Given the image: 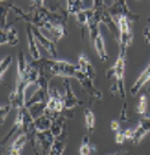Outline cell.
I'll return each mask as SVG.
<instances>
[{
    "label": "cell",
    "instance_id": "obj_1",
    "mask_svg": "<svg viewBox=\"0 0 150 155\" xmlns=\"http://www.w3.org/2000/svg\"><path fill=\"white\" fill-rule=\"evenodd\" d=\"M33 61V60H32ZM37 66L42 68L43 70L51 75V76H64V78H75V79L79 81V84L82 85L83 90L85 93H90L94 90V84L93 80H90L88 76H85L82 71L78 65H74L71 62L68 61H61V60H56V59H41L33 61Z\"/></svg>",
    "mask_w": 150,
    "mask_h": 155
},
{
    "label": "cell",
    "instance_id": "obj_2",
    "mask_svg": "<svg viewBox=\"0 0 150 155\" xmlns=\"http://www.w3.org/2000/svg\"><path fill=\"white\" fill-rule=\"evenodd\" d=\"M125 66H126V54L120 52L115 65L107 71V76H108V79H113V83L111 84V93L112 94L118 93L122 99L121 120L128 121L127 104H126V90H125Z\"/></svg>",
    "mask_w": 150,
    "mask_h": 155
},
{
    "label": "cell",
    "instance_id": "obj_3",
    "mask_svg": "<svg viewBox=\"0 0 150 155\" xmlns=\"http://www.w3.org/2000/svg\"><path fill=\"white\" fill-rule=\"evenodd\" d=\"M22 113V118H23V124H22V130L23 132L27 135L28 141L32 145V149L35 150V154L38 155V150H37V127L35 124V117L32 116L29 108L27 107H22L17 109Z\"/></svg>",
    "mask_w": 150,
    "mask_h": 155
},
{
    "label": "cell",
    "instance_id": "obj_4",
    "mask_svg": "<svg viewBox=\"0 0 150 155\" xmlns=\"http://www.w3.org/2000/svg\"><path fill=\"white\" fill-rule=\"evenodd\" d=\"M117 25H118L120 36H118V42H120V52H125L127 48L131 46L132 40H134V33L131 29V21L125 17L117 18Z\"/></svg>",
    "mask_w": 150,
    "mask_h": 155
},
{
    "label": "cell",
    "instance_id": "obj_5",
    "mask_svg": "<svg viewBox=\"0 0 150 155\" xmlns=\"http://www.w3.org/2000/svg\"><path fill=\"white\" fill-rule=\"evenodd\" d=\"M108 12H109V14L116 19L120 17H125V18L130 19L131 22H135L139 19V14L131 12L127 6V0H115L113 4L108 5Z\"/></svg>",
    "mask_w": 150,
    "mask_h": 155
},
{
    "label": "cell",
    "instance_id": "obj_6",
    "mask_svg": "<svg viewBox=\"0 0 150 155\" xmlns=\"http://www.w3.org/2000/svg\"><path fill=\"white\" fill-rule=\"evenodd\" d=\"M64 111H65L64 97L57 90V88L50 87V89H48V101H47L46 111L45 112H48L51 114H54V113H61Z\"/></svg>",
    "mask_w": 150,
    "mask_h": 155
},
{
    "label": "cell",
    "instance_id": "obj_7",
    "mask_svg": "<svg viewBox=\"0 0 150 155\" xmlns=\"http://www.w3.org/2000/svg\"><path fill=\"white\" fill-rule=\"evenodd\" d=\"M32 31H33V35L36 37V40L38 42L40 46H42L47 52L52 56V59H56L57 57V47H56V41L55 40H50L48 37L45 36L42 32L40 31V28L32 25Z\"/></svg>",
    "mask_w": 150,
    "mask_h": 155
},
{
    "label": "cell",
    "instance_id": "obj_8",
    "mask_svg": "<svg viewBox=\"0 0 150 155\" xmlns=\"http://www.w3.org/2000/svg\"><path fill=\"white\" fill-rule=\"evenodd\" d=\"M148 132H150V117L149 116H142L139 121L138 126H136V128L132 130L130 141H131L134 145H138V144H140V141L144 139V136Z\"/></svg>",
    "mask_w": 150,
    "mask_h": 155
},
{
    "label": "cell",
    "instance_id": "obj_9",
    "mask_svg": "<svg viewBox=\"0 0 150 155\" xmlns=\"http://www.w3.org/2000/svg\"><path fill=\"white\" fill-rule=\"evenodd\" d=\"M64 87H65V95H64V107H65V111H71V109L78 107V106H82L83 104V101L79 99L74 94L68 78H66V79H64Z\"/></svg>",
    "mask_w": 150,
    "mask_h": 155
},
{
    "label": "cell",
    "instance_id": "obj_10",
    "mask_svg": "<svg viewBox=\"0 0 150 155\" xmlns=\"http://www.w3.org/2000/svg\"><path fill=\"white\" fill-rule=\"evenodd\" d=\"M55 139L56 137L54 136V134L51 132V130L37 132V143L40 144V147H41L43 155H48L52 145L55 143Z\"/></svg>",
    "mask_w": 150,
    "mask_h": 155
},
{
    "label": "cell",
    "instance_id": "obj_11",
    "mask_svg": "<svg viewBox=\"0 0 150 155\" xmlns=\"http://www.w3.org/2000/svg\"><path fill=\"white\" fill-rule=\"evenodd\" d=\"M27 41H28V50H29V55L33 61H37L41 59V54H40V48H38V42L36 40V37L32 31V24H28L27 28Z\"/></svg>",
    "mask_w": 150,
    "mask_h": 155
},
{
    "label": "cell",
    "instance_id": "obj_12",
    "mask_svg": "<svg viewBox=\"0 0 150 155\" xmlns=\"http://www.w3.org/2000/svg\"><path fill=\"white\" fill-rule=\"evenodd\" d=\"M0 43L2 45H10V46H17L19 43L18 32L14 27H6L5 29H2V38H0Z\"/></svg>",
    "mask_w": 150,
    "mask_h": 155
},
{
    "label": "cell",
    "instance_id": "obj_13",
    "mask_svg": "<svg viewBox=\"0 0 150 155\" xmlns=\"http://www.w3.org/2000/svg\"><path fill=\"white\" fill-rule=\"evenodd\" d=\"M78 66H79L80 69V71L88 76L90 80H94V78H95V70L93 68V64L89 61V59L87 57L85 54H82L79 56V60H78Z\"/></svg>",
    "mask_w": 150,
    "mask_h": 155
},
{
    "label": "cell",
    "instance_id": "obj_14",
    "mask_svg": "<svg viewBox=\"0 0 150 155\" xmlns=\"http://www.w3.org/2000/svg\"><path fill=\"white\" fill-rule=\"evenodd\" d=\"M149 80H150V62H149V65L145 68L144 71L139 75V78L136 79V81L132 84L131 89H130V93H131L132 95H136L141 90V88H144V85Z\"/></svg>",
    "mask_w": 150,
    "mask_h": 155
},
{
    "label": "cell",
    "instance_id": "obj_15",
    "mask_svg": "<svg viewBox=\"0 0 150 155\" xmlns=\"http://www.w3.org/2000/svg\"><path fill=\"white\" fill-rule=\"evenodd\" d=\"M65 122H66V116L61 113H54V121H52L51 132L55 137H58L65 132Z\"/></svg>",
    "mask_w": 150,
    "mask_h": 155
},
{
    "label": "cell",
    "instance_id": "obj_16",
    "mask_svg": "<svg viewBox=\"0 0 150 155\" xmlns=\"http://www.w3.org/2000/svg\"><path fill=\"white\" fill-rule=\"evenodd\" d=\"M52 121H54V114L48 112H45L41 116L35 118V124L37 127V131H47L51 130L52 127Z\"/></svg>",
    "mask_w": 150,
    "mask_h": 155
},
{
    "label": "cell",
    "instance_id": "obj_17",
    "mask_svg": "<svg viewBox=\"0 0 150 155\" xmlns=\"http://www.w3.org/2000/svg\"><path fill=\"white\" fill-rule=\"evenodd\" d=\"M65 146H66V131L55 139V143L52 145L48 155H62V153L65 150Z\"/></svg>",
    "mask_w": 150,
    "mask_h": 155
},
{
    "label": "cell",
    "instance_id": "obj_18",
    "mask_svg": "<svg viewBox=\"0 0 150 155\" xmlns=\"http://www.w3.org/2000/svg\"><path fill=\"white\" fill-rule=\"evenodd\" d=\"M93 45H94V48H95V52L97 55L99 56L101 61L106 62L108 60V54H107V50H106V46H104V41H103V37L102 35H99L98 37L94 38V41H92Z\"/></svg>",
    "mask_w": 150,
    "mask_h": 155
},
{
    "label": "cell",
    "instance_id": "obj_19",
    "mask_svg": "<svg viewBox=\"0 0 150 155\" xmlns=\"http://www.w3.org/2000/svg\"><path fill=\"white\" fill-rule=\"evenodd\" d=\"M84 0H66V10L69 14L76 15L79 12L84 10Z\"/></svg>",
    "mask_w": 150,
    "mask_h": 155
},
{
    "label": "cell",
    "instance_id": "obj_20",
    "mask_svg": "<svg viewBox=\"0 0 150 155\" xmlns=\"http://www.w3.org/2000/svg\"><path fill=\"white\" fill-rule=\"evenodd\" d=\"M84 121H85V126L88 128V132H93L94 131V126H95V117L94 113L90 109H85L84 111Z\"/></svg>",
    "mask_w": 150,
    "mask_h": 155
},
{
    "label": "cell",
    "instance_id": "obj_21",
    "mask_svg": "<svg viewBox=\"0 0 150 155\" xmlns=\"http://www.w3.org/2000/svg\"><path fill=\"white\" fill-rule=\"evenodd\" d=\"M131 134H132V130L131 128H126V130H118L116 131V136H115V141L117 144H123L126 140H130L131 137Z\"/></svg>",
    "mask_w": 150,
    "mask_h": 155
},
{
    "label": "cell",
    "instance_id": "obj_22",
    "mask_svg": "<svg viewBox=\"0 0 150 155\" xmlns=\"http://www.w3.org/2000/svg\"><path fill=\"white\" fill-rule=\"evenodd\" d=\"M90 13H92V9H84V10L78 13V14L75 15L78 23H79L80 25H87L88 21H89V17H90Z\"/></svg>",
    "mask_w": 150,
    "mask_h": 155
},
{
    "label": "cell",
    "instance_id": "obj_23",
    "mask_svg": "<svg viewBox=\"0 0 150 155\" xmlns=\"http://www.w3.org/2000/svg\"><path fill=\"white\" fill-rule=\"evenodd\" d=\"M136 111H138L139 114L141 116H146V112H148V99L145 94L144 95H140L139 98V102H138V106H136Z\"/></svg>",
    "mask_w": 150,
    "mask_h": 155
},
{
    "label": "cell",
    "instance_id": "obj_24",
    "mask_svg": "<svg viewBox=\"0 0 150 155\" xmlns=\"http://www.w3.org/2000/svg\"><path fill=\"white\" fill-rule=\"evenodd\" d=\"M79 153H80V155H90V153H92V146H90V141H89L88 135H85V136L83 137Z\"/></svg>",
    "mask_w": 150,
    "mask_h": 155
},
{
    "label": "cell",
    "instance_id": "obj_25",
    "mask_svg": "<svg viewBox=\"0 0 150 155\" xmlns=\"http://www.w3.org/2000/svg\"><path fill=\"white\" fill-rule=\"evenodd\" d=\"M12 62H13V57L10 55L4 57V59L2 60V62H0V78H2V79H3V76L5 75L6 70H8L9 66L12 65Z\"/></svg>",
    "mask_w": 150,
    "mask_h": 155
},
{
    "label": "cell",
    "instance_id": "obj_26",
    "mask_svg": "<svg viewBox=\"0 0 150 155\" xmlns=\"http://www.w3.org/2000/svg\"><path fill=\"white\" fill-rule=\"evenodd\" d=\"M8 10H10V4L2 6V29L6 28V15H8Z\"/></svg>",
    "mask_w": 150,
    "mask_h": 155
},
{
    "label": "cell",
    "instance_id": "obj_27",
    "mask_svg": "<svg viewBox=\"0 0 150 155\" xmlns=\"http://www.w3.org/2000/svg\"><path fill=\"white\" fill-rule=\"evenodd\" d=\"M12 109H13V106L10 104H6V106H3L2 107V125L5 122V120H6V117H8V114L12 112Z\"/></svg>",
    "mask_w": 150,
    "mask_h": 155
},
{
    "label": "cell",
    "instance_id": "obj_28",
    "mask_svg": "<svg viewBox=\"0 0 150 155\" xmlns=\"http://www.w3.org/2000/svg\"><path fill=\"white\" fill-rule=\"evenodd\" d=\"M50 10H58L60 9V0H47V6Z\"/></svg>",
    "mask_w": 150,
    "mask_h": 155
},
{
    "label": "cell",
    "instance_id": "obj_29",
    "mask_svg": "<svg viewBox=\"0 0 150 155\" xmlns=\"http://www.w3.org/2000/svg\"><path fill=\"white\" fill-rule=\"evenodd\" d=\"M144 37H145L146 42L150 43V18L148 19V24H146V27L144 29Z\"/></svg>",
    "mask_w": 150,
    "mask_h": 155
},
{
    "label": "cell",
    "instance_id": "obj_30",
    "mask_svg": "<svg viewBox=\"0 0 150 155\" xmlns=\"http://www.w3.org/2000/svg\"><path fill=\"white\" fill-rule=\"evenodd\" d=\"M111 128H112L113 131H118V130H120V124H118V121H112V122H111Z\"/></svg>",
    "mask_w": 150,
    "mask_h": 155
},
{
    "label": "cell",
    "instance_id": "obj_31",
    "mask_svg": "<svg viewBox=\"0 0 150 155\" xmlns=\"http://www.w3.org/2000/svg\"><path fill=\"white\" fill-rule=\"evenodd\" d=\"M32 5L33 6H43V2L45 0H31Z\"/></svg>",
    "mask_w": 150,
    "mask_h": 155
},
{
    "label": "cell",
    "instance_id": "obj_32",
    "mask_svg": "<svg viewBox=\"0 0 150 155\" xmlns=\"http://www.w3.org/2000/svg\"><path fill=\"white\" fill-rule=\"evenodd\" d=\"M123 151H118V153H113V154H107V155H122Z\"/></svg>",
    "mask_w": 150,
    "mask_h": 155
},
{
    "label": "cell",
    "instance_id": "obj_33",
    "mask_svg": "<svg viewBox=\"0 0 150 155\" xmlns=\"http://www.w3.org/2000/svg\"><path fill=\"white\" fill-rule=\"evenodd\" d=\"M122 155H131V154L127 153V151H123V154H122Z\"/></svg>",
    "mask_w": 150,
    "mask_h": 155
},
{
    "label": "cell",
    "instance_id": "obj_34",
    "mask_svg": "<svg viewBox=\"0 0 150 155\" xmlns=\"http://www.w3.org/2000/svg\"><path fill=\"white\" fill-rule=\"evenodd\" d=\"M2 2H6V0H2Z\"/></svg>",
    "mask_w": 150,
    "mask_h": 155
},
{
    "label": "cell",
    "instance_id": "obj_35",
    "mask_svg": "<svg viewBox=\"0 0 150 155\" xmlns=\"http://www.w3.org/2000/svg\"><path fill=\"white\" fill-rule=\"evenodd\" d=\"M148 83H149V84H150V80H149V81H148Z\"/></svg>",
    "mask_w": 150,
    "mask_h": 155
}]
</instances>
